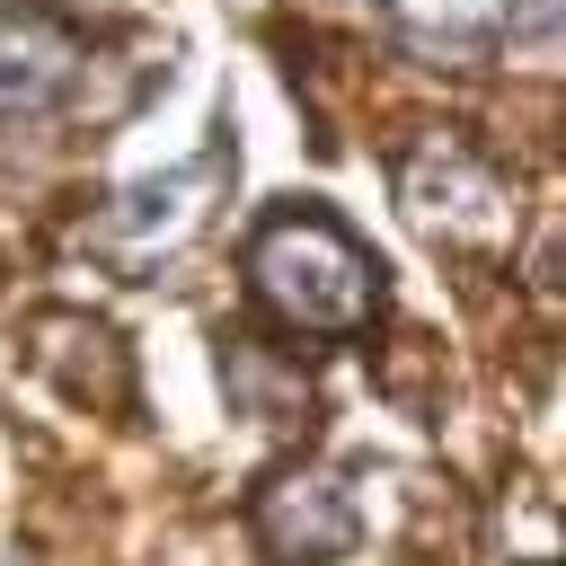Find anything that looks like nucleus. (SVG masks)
Listing matches in <instances>:
<instances>
[{"label": "nucleus", "mask_w": 566, "mask_h": 566, "mask_svg": "<svg viewBox=\"0 0 566 566\" xmlns=\"http://www.w3.org/2000/svg\"><path fill=\"white\" fill-rule=\"evenodd\" d=\"M221 168H230V142H212L195 168H177V177H150V186H133L106 221H97V248L115 256V265H150V256H168L186 230H203V195L221 186Z\"/></svg>", "instance_id": "obj_4"}, {"label": "nucleus", "mask_w": 566, "mask_h": 566, "mask_svg": "<svg viewBox=\"0 0 566 566\" xmlns=\"http://www.w3.org/2000/svg\"><path fill=\"white\" fill-rule=\"evenodd\" d=\"M88 71V44L62 9L44 0H0V106L9 115H44L80 88Z\"/></svg>", "instance_id": "obj_3"}, {"label": "nucleus", "mask_w": 566, "mask_h": 566, "mask_svg": "<svg viewBox=\"0 0 566 566\" xmlns=\"http://www.w3.org/2000/svg\"><path fill=\"white\" fill-rule=\"evenodd\" d=\"M248 283H256V301H265L283 327H301V336H354V327L371 318V301H380V265H371L363 239H354L336 212H318V203H283V212L256 221V239H248Z\"/></svg>", "instance_id": "obj_1"}, {"label": "nucleus", "mask_w": 566, "mask_h": 566, "mask_svg": "<svg viewBox=\"0 0 566 566\" xmlns=\"http://www.w3.org/2000/svg\"><path fill=\"white\" fill-rule=\"evenodd\" d=\"M248 531H256L265 566H336L354 548V504L327 469H283V478L256 486Z\"/></svg>", "instance_id": "obj_2"}]
</instances>
